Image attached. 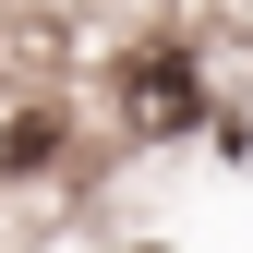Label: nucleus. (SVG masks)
Wrapping results in <instances>:
<instances>
[{"label": "nucleus", "instance_id": "obj_1", "mask_svg": "<svg viewBox=\"0 0 253 253\" xmlns=\"http://www.w3.org/2000/svg\"><path fill=\"white\" fill-rule=\"evenodd\" d=\"M193 109H205V84L181 73V60H133V121H145V133H181Z\"/></svg>", "mask_w": 253, "mask_h": 253}]
</instances>
